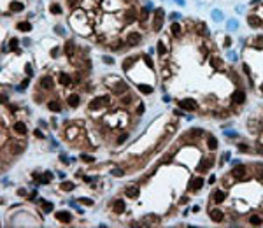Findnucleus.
<instances>
[{
    "instance_id": "nucleus-47",
    "label": "nucleus",
    "mask_w": 263,
    "mask_h": 228,
    "mask_svg": "<svg viewBox=\"0 0 263 228\" xmlns=\"http://www.w3.org/2000/svg\"><path fill=\"white\" fill-rule=\"evenodd\" d=\"M230 44H232V39H230V37H226V39H225V46H226V48H228Z\"/></svg>"
},
{
    "instance_id": "nucleus-18",
    "label": "nucleus",
    "mask_w": 263,
    "mask_h": 228,
    "mask_svg": "<svg viewBox=\"0 0 263 228\" xmlns=\"http://www.w3.org/2000/svg\"><path fill=\"white\" fill-rule=\"evenodd\" d=\"M60 84H63V86H70V84H72V79L67 76L65 72H61V74H60Z\"/></svg>"
},
{
    "instance_id": "nucleus-41",
    "label": "nucleus",
    "mask_w": 263,
    "mask_h": 228,
    "mask_svg": "<svg viewBox=\"0 0 263 228\" xmlns=\"http://www.w3.org/2000/svg\"><path fill=\"white\" fill-rule=\"evenodd\" d=\"M133 18H135V16H133V11H130V12L126 14V21H133Z\"/></svg>"
},
{
    "instance_id": "nucleus-15",
    "label": "nucleus",
    "mask_w": 263,
    "mask_h": 228,
    "mask_svg": "<svg viewBox=\"0 0 263 228\" xmlns=\"http://www.w3.org/2000/svg\"><path fill=\"white\" fill-rule=\"evenodd\" d=\"M67 102H69V105H70V107H74V109H75V107L81 104V98H79V95H70Z\"/></svg>"
},
{
    "instance_id": "nucleus-28",
    "label": "nucleus",
    "mask_w": 263,
    "mask_h": 228,
    "mask_svg": "<svg viewBox=\"0 0 263 228\" xmlns=\"http://www.w3.org/2000/svg\"><path fill=\"white\" fill-rule=\"evenodd\" d=\"M172 34H174L175 37L181 34V25H179V23H172Z\"/></svg>"
},
{
    "instance_id": "nucleus-17",
    "label": "nucleus",
    "mask_w": 263,
    "mask_h": 228,
    "mask_svg": "<svg viewBox=\"0 0 263 228\" xmlns=\"http://www.w3.org/2000/svg\"><path fill=\"white\" fill-rule=\"evenodd\" d=\"M137 61V56H130V58H126L125 61H123V70H130V67L133 65Z\"/></svg>"
},
{
    "instance_id": "nucleus-16",
    "label": "nucleus",
    "mask_w": 263,
    "mask_h": 228,
    "mask_svg": "<svg viewBox=\"0 0 263 228\" xmlns=\"http://www.w3.org/2000/svg\"><path fill=\"white\" fill-rule=\"evenodd\" d=\"M14 132L19 133V135H25V133H26V125L21 123V121H18V123L14 125Z\"/></svg>"
},
{
    "instance_id": "nucleus-42",
    "label": "nucleus",
    "mask_w": 263,
    "mask_h": 228,
    "mask_svg": "<svg viewBox=\"0 0 263 228\" xmlns=\"http://www.w3.org/2000/svg\"><path fill=\"white\" fill-rule=\"evenodd\" d=\"M144 61H146V63H148L149 67H153V61H151V58H149V56H144Z\"/></svg>"
},
{
    "instance_id": "nucleus-36",
    "label": "nucleus",
    "mask_w": 263,
    "mask_h": 228,
    "mask_svg": "<svg viewBox=\"0 0 263 228\" xmlns=\"http://www.w3.org/2000/svg\"><path fill=\"white\" fill-rule=\"evenodd\" d=\"M79 202L83 205H93V200H90V198H79Z\"/></svg>"
},
{
    "instance_id": "nucleus-20",
    "label": "nucleus",
    "mask_w": 263,
    "mask_h": 228,
    "mask_svg": "<svg viewBox=\"0 0 263 228\" xmlns=\"http://www.w3.org/2000/svg\"><path fill=\"white\" fill-rule=\"evenodd\" d=\"M225 191H221V190H218V191H214V202H218V204H221L223 200H225Z\"/></svg>"
},
{
    "instance_id": "nucleus-10",
    "label": "nucleus",
    "mask_w": 263,
    "mask_h": 228,
    "mask_svg": "<svg viewBox=\"0 0 263 228\" xmlns=\"http://www.w3.org/2000/svg\"><path fill=\"white\" fill-rule=\"evenodd\" d=\"M74 53H75L74 42H72V40H67V44H65V55H67L69 58H72L74 56Z\"/></svg>"
},
{
    "instance_id": "nucleus-53",
    "label": "nucleus",
    "mask_w": 263,
    "mask_h": 228,
    "mask_svg": "<svg viewBox=\"0 0 263 228\" xmlns=\"http://www.w3.org/2000/svg\"><path fill=\"white\" fill-rule=\"evenodd\" d=\"M262 91H263V84H262Z\"/></svg>"
},
{
    "instance_id": "nucleus-32",
    "label": "nucleus",
    "mask_w": 263,
    "mask_h": 228,
    "mask_svg": "<svg viewBox=\"0 0 263 228\" xmlns=\"http://www.w3.org/2000/svg\"><path fill=\"white\" fill-rule=\"evenodd\" d=\"M210 65H212L214 69H219V67H221V61H219V58L212 56V58H210Z\"/></svg>"
},
{
    "instance_id": "nucleus-39",
    "label": "nucleus",
    "mask_w": 263,
    "mask_h": 228,
    "mask_svg": "<svg viewBox=\"0 0 263 228\" xmlns=\"http://www.w3.org/2000/svg\"><path fill=\"white\" fill-rule=\"evenodd\" d=\"M81 158H83L84 162H88V163H91V162H95V158H93V156H86V154H83Z\"/></svg>"
},
{
    "instance_id": "nucleus-33",
    "label": "nucleus",
    "mask_w": 263,
    "mask_h": 228,
    "mask_svg": "<svg viewBox=\"0 0 263 228\" xmlns=\"http://www.w3.org/2000/svg\"><path fill=\"white\" fill-rule=\"evenodd\" d=\"M61 190L63 191H72L74 190V184H72V183H61Z\"/></svg>"
},
{
    "instance_id": "nucleus-5",
    "label": "nucleus",
    "mask_w": 263,
    "mask_h": 228,
    "mask_svg": "<svg viewBox=\"0 0 263 228\" xmlns=\"http://www.w3.org/2000/svg\"><path fill=\"white\" fill-rule=\"evenodd\" d=\"M126 88H128V86H126L125 81H118V83L113 86V91L116 93V95H121L123 91H126Z\"/></svg>"
},
{
    "instance_id": "nucleus-2",
    "label": "nucleus",
    "mask_w": 263,
    "mask_h": 228,
    "mask_svg": "<svg viewBox=\"0 0 263 228\" xmlns=\"http://www.w3.org/2000/svg\"><path fill=\"white\" fill-rule=\"evenodd\" d=\"M179 107H181V109H186V111H195V109H197V102H195L193 98H183V100L179 102Z\"/></svg>"
},
{
    "instance_id": "nucleus-27",
    "label": "nucleus",
    "mask_w": 263,
    "mask_h": 228,
    "mask_svg": "<svg viewBox=\"0 0 263 228\" xmlns=\"http://www.w3.org/2000/svg\"><path fill=\"white\" fill-rule=\"evenodd\" d=\"M18 30H21V32H30V30H32V26H30V23H19Z\"/></svg>"
},
{
    "instance_id": "nucleus-38",
    "label": "nucleus",
    "mask_w": 263,
    "mask_h": 228,
    "mask_svg": "<svg viewBox=\"0 0 263 228\" xmlns=\"http://www.w3.org/2000/svg\"><path fill=\"white\" fill-rule=\"evenodd\" d=\"M130 102H132V96L130 95H126L125 98H121V104H123V105H128Z\"/></svg>"
},
{
    "instance_id": "nucleus-8",
    "label": "nucleus",
    "mask_w": 263,
    "mask_h": 228,
    "mask_svg": "<svg viewBox=\"0 0 263 228\" xmlns=\"http://www.w3.org/2000/svg\"><path fill=\"white\" fill-rule=\"evenodd\" d=\"M140 34H137V32H132L130 35H128V39H126V42L130 44V46H135V44H139L140 42Z\"/></svg>"
},
{
    "instance_id": "nucleus-21",
    "label": "nucleus",
    "mask_w": 263,
    "mask_h": 228,
    "mask_svg": "<svg viewBox=\"0 0 263 228\" xmlns=\"http://www.w3.org/2000/svg\"><path fill=\"white\" fill-rule=\"evenodd\" d=\"M49 109L55 111V113H60V111H61V104H60L58 100H51V102H49Z\"/></svg>"
},
{
    "instance_id": "nucleus-34",
    "label": "nucleus",
    "mask_w": 263,
    "mask_h": 228,
    "mask_svg": "<svg viewBox=\"0 0 263 228\" xmlns=\"http://www.w3.org/2000/svg\"><path fill=\"white\" fill-rule=\"evenodd\" d=\"M39 181H42V183H44V184H47V183H49V181H51V172H46V174H44V177H42V179H40V177H39Z\"/></svg>"
},
{
    "instance_id": "nucleus-37",
    "label": "nucleus",
    "mask_w": 263,
    "mask_h": 228,
    "mask_svg": "<svg viewBox=\"0 0 263 228\" xmlns=\"http://www.w3.org/2000/svg\"><path fill=\"white\" fill-rule=\"evenodd\" d=\"M148 12H149V11H148V7H144V9H142V12H140V19H142V21H146V19H148Z\"/></svg>"
},
{
    "instance_id": "nucleus-12",
    "label": "nucleus",
    "mask_w": 263,
    "mask_h": 228,
    "mask_svg": "<svg viewBox=\"0 0 263 228\" xmlns=\"http://www.w3.org/2000/svg\"><path fill=\"white\" fill-rule=\"evenodd\" d=\"M70 212H56V219L58 221H61V223H69L70 221Z\"/></svg>"
},
{
    "instance_id": "nucleus-19",
    "label": "nucleus",
    "mask_w": 263,
    "mask_h": 228,
    "mask_svg": "<svg viewBox=\"0 0 263 228\" xmlns=\"http://www.w3.org/2000/svg\"><path fill=\"white\" fill-rule=\"evenodd\" d=\"M123 210H125V202H123L121 198H118V200L114 202V212L119 214V212H123Z\"/></svg>"
},
{
    "instance_id": "nucleus-3",
    "label": "nucleus",
    "mask_w": 263,
    "mask_h": 228,
    "mask_svg": "<svg viewBox=\"0 0 263 228\" xmlns=\"http://www.w3.org/2000/svg\"><path fill=\"white\" fill-rule=\"evenodd\" d=\"M202 186H204V179H202V177H195V179H191V181H189L188 190L189 191H198Z\"/></svg>"
},
{
    "instance_id": "nucleus-13",
    "label": "nucleus",
    "mask_w": 263,
    "mask_h": 228,
    "mask_svg": "<svg viewBox=\"0 0 263 228\" xmlns=\"http://www.w3.org/2000/svg\"><path fill=\"white\" fill-rule=\"evenodd\" d=\"M125 195L130 197V198H137V197H139V188H137V186H130V188H126Z\"/></svg>"
},
{
    "instance_id": "nucleus-6",
    "label": "nucleus",
    "mask_w": 263,
    "mask_h": 228,
    "mask_svg": "<svg viewBox=\"0 0 263 228\" xmlns=\"http://www.w3.org/2000/svg\"><path fill=\"white\" fill-rule=\"evenodd\" d=\"M247 23H249V26H253V28H258V26H262V19L258 18L256 14H251L249 18H247Z\"/></svg>"
},
{
    "instance_id": "nucleus-22",
    "label": "nucleus",
    "mask_w": 263,
    "mask_h": 228,
    "mask_svg": "<svg viewBox=\"0 0 263 228\" xmlns=\"http://www.w3.org/2000/svg\"><path fill=\"white\" fill-rule=\"evenodd\" d=\"M23 9H25V5H23L21 2H11V11L19 12V11H23Z\"/></svg>"
},
{
    "instance_id": "nucleus-44",
    "label": "nucleus",
    "mask_w": 263,
    "mask_h": 228,
    "mask_svg": "<svg viewBox=\"0 0 263 228\" xmlns=\"http://www.w3.org/2000/svg\"><path fill=\"white\" fill-rule=\"evenodd\" d=\"M191 135H202V130H198V128L197 130H191Z\"/></svg>"
},
{
    "instance_id": "nucleus-46",
    "label": "nucleus",
    "mask_w": 263,
    "mask_h": 228,
    "mask_svg": "<svg viewBox=\"0 0 263 228\" xmlns=\"http://www.w3.org/2000/svg\"><path fill=\"white\" fill-rule=\"evenodd\" d=\"M25 69H26V74H28V76H32V67H30V65H26Z\"/></svg>"
},
{
    "instance_id": "nucleus-9",
    "label": "nucleus",
    "mask_w": 263,
    "mask_h": 228,
    "mask_svg": "<svg viewBox=\"0 0 263 228\" xmlns=\"http://www.w3.org/2000/svg\"><path fill=\"white\" fill-rule=\"evenodd\" d=\"M102 105H105V100H104V96H100V98H95L90 102V109L93 111V109H100Z\"/></svg>"
},
{
    "instance_id": "nucleus-43",
    "label": "nucleus",
    "mask_w": 263,
    "mask_h": 228,
    "mask_svg": "<svg viewBox=\"0 0 263 228\" xmlns=\"http://www.w3.org/2000/svg\"><path fill=\"white\" fill-rule=\"evenodd\" d=\"M104 61H105V63H109V65H111V63H113L114 60H113V58H109V56H104Z\"/></svg>"
},
{
    "instance_id": "nucleus-52",
    "label": "nucleus",
    "mask_w": 263,
    "mask_h": 228,
    "mask_svg": "<svg viewBox=\"0 0 263 228\" xmlns=\"http://www.w3.org/2000/svg\"><path fill=\"white\" fill-rule=\"evenodd\" d=\"M260 177H262V179H263V172H260Z\"/></svg>"
},
{
    "instance_id": "nucleus-29",
    "label": "nucleus",
    "mask_w": 263,
    "mask_h": 228,
    "mask_svg": "<svg viewBox=\"0 0 263 228\" xmlns=\"http://www.w3.org/2000/svg\"><path fill=\"white\" fill-rule=\"evenodd\" d=\"M9 49L11 51H16L18 49V39H11L9 40Z\"/></svg>"
},
{
    "instance_id": "nucleus-4",
    "label": "nucleus",
    "mask_w": 263,
    "mask_h": 228,
    "mask_svg": "<svg viewBox=\"0 0 263 228\" xmlns=\"http://www.w3.org/2000/svg\"><path fill=\"white\" fill-rule=\"evenodd\" d=\"M232 175H233L235 179H240V181H244L245 175H247V170H245V167L239 165V167H235V169L232 170Z\"/></svg>"
},
{
    "instance_id": "nucleus-45",
    "label": "nucleus",
    "mask_w": 263,
    "mask_h": 228,
    "mask_svg": "<svg viewBox=\"0 0 263 228\" xmlns=\"http://www.w3.org/2000/svg\"><path fill=\"white\" fill-rule=\"evenodd\" d=\"M142 113H144V105L140 104V105H139V109H137V114H142Z\"/></svg>"
},
{
    "instance_id": "nucleus-11",
    "label": "nucleus",
    "mask_w": 263,
    "mask_h": 228,
    "mask_svg": "<svg viewBox=\"0 0 263 228\" xmlns=\"http://www.w3.org/2000/svg\"><path fill=\"white\" fill-rule=\"evenodd\" d=\"M244 100H245V93L242 90H237V91L233 93V102H235V104H242Z\"/></svg>"
},
{
    "instance_id": "nucleus-31",
    "label": "nucleus",
    "mask_w": 263,
    "mask_h": 228,
    "mask_svg": "<svg viewBox=\"0 0 263 228\" xmlns=\"http://www.w3.org/2000/svg\"><path fill=\"white\" fill-rule=\"evenodd\" d=\"M49 11H51L53 14H60V12H61V7H60L58 4H51V7H49Z\"/></svg>"
},
{
    "instance_id": "nucleus-51",
    "label": "nucleus",
    "mask_w": 263,
    "mask_h": 228,
    "mask_svg": "<svg viewBox=\"0 0 263 228\" xmlns=\"http://www.w3.org/2000/svg\"><path fill=\"white\" fill-rule=\"evenodd\" d=\"M256 40H258L260 44H263V37H258V39H256Z\"/></svg>"
},
{
    "instance_id": "nucleus-49",
    "label": "nucleus",
    "mask_w": 263,
    "mask_h": 228,
    "mask_svg": "<svg viewBox=\"0 0 263 228\" xmlns=\"http://www.w3.org/2000/svg\"><path fill=\"white\" fill-rule=\"evenodd\" d=\"M125 139H126V133H123V135H121V137H119V139H118V142H123V140H125Z\"/></svg>"
},
{
    "instance_id": "nucleus-30",
    "label": "nucleus",
    "mask_w": 263,
    "mask_h": 228,
    "mask_svg": "<svg viewBox=\"0 0 263 228\" xmlns=\"http://www.w3.org/2000/svg\"><path fill=\"white\" fill-rule=\"evenodd\" d=\"M156 49H158V55H160V56H163V55H165V44H163V40H160V42H158V48H156Z\"/></svg>"
},
{
    "instance_id": "nucleus-14",
    "label": "nucleus",
    "mask_w": 263,
    "mask_h": 228,
    "mask_svg": "<svg viewBox=\"0 0 263 228\" xmlns=\"http://www.w3.org/2000/svg\"><path fill=\"white\" fill-rule=\"evenodd\" d=\"M210 219H212V221H216V223H219V221L223 219V212H221V210H218V209L210 210Z\"/></svg>"
},
{
    "instance_id": "nucleus-50",
    "label": "nucleus",
    "mask_w": 263,
    "mask_h": 228,
    "mask_svg": "<svg viewBox=\"0 0 263 228\" xmlns=\"http://www.w3.org/2000/svg\"><path fill=\"white\" fill-rule=\"evenodd\" d=\"M69 4H70V5H75V4H77V0H69Z\"/></svg>"
},
{
    "instance_id": "nucleus-40",
    "label": "nucleus",
    "mask_w": 263,
    "mask_h": 228,
    "mask_svg": "<svg viewBox=\"0 0 263 228\" xmlns=\"http://www.w3.org/2000/svg\"><path fill=\"white\" fill-rule=\"evenodd\" d=\"M113 175H116V177H121V175H123V170H119V169H114V170H113Z\"/></svg>"
},
{
    "instance_id": "nucleus-7",
    "label": "nucleus",
    "mask_w": 263,
    "mask_h": 228,
    "mask_svg": "<svg viewBox=\"0 0 263 228\" xmlns=\"http://www.w3.org/2000/svg\"><path fill=\"white\" fill-rule=\"evenodd\" d=\"M40 86L44 88V90H51L53 88V77L51 76H44L40 79Z\"/></svg>"
},
{
    "instance_id": "nucleus-23",
    "label": "nucleus",
    "mask_w": 263,
    "mask_h": 228,
    "mask_svg": "<svg viewBox=\"0 0 263 228\" xmlns=\"http://www.w3.org/2000/svg\"><path fill=\"white\" fill-rule=\"evenodd\" d=\"M249 223L258 227V225H262V223H263V219L260 218V216H251V218H249Z\"/></svg>"
},
{
    "instance_id": "nucleus-26",
    "label": "nucleus",
    "mask_w": 263,
    "mask_h": 228,
    "mask_svg": "<svg viewBox=\"0 0 263 228\" xmlns=\"http://www.w3.org/2000/svg\"><path fill=\"white\" fill-rule=\"evenodd\" d=\"M207 144H209V149H210V151H214V149L218 148V140H216L214 137H209V142H207Z\"/></svg>"
},
{
    "instance_id": "nucleus-1",
    "label": "nucleus",
    "mask_w": 263,
    "mask_h": 228,
    "mask_svg": "<svg viewBox=\"0 0 263 228\" xmlns=\"http://www.w3.org/2000/svg\"><path fill=\"white\" fill-rule=\"evenodd\" d=\"M163 11L161 9H156V14H154V19H153V30L154 32H160L161 30V25H163Z\"/></svg>"
},
{
    "instance_id": "nucleus-24",
    "label": "nucleus",
    "mask_w": 263,
    "mask_h": 228,
    "mask_svg": "<svg viewBox=\"0 0 263 228\" xmlns=\"http://www.w3.org/2000/svg\"><path fill=\"white\" fill-rule=\"evenodd\" d=\"M209 165H210V162H207L205 158H204V160L200 162V165H198V170H200V172H205L207 169H209Z\"/></svg>"
},
{
    "instance_id": "nucleus-48",
    "label": "nucleus",
    "mask_w": 263,
    "mask_h": 228,
    "mask_svg": "<svg viewBox=\"0 0 263 228\" xmlns=\"http://www.w3.org/2000/svg\"><path fill=\"white\" fill-rule=\"evenodd\" d=\"M35 137H40V139H42V137H44V133L40 132V130H35Z\"/></svg>"
},
{
    "instance_id": "nucleus-25",
    "label": "nucleus",
    "mask_w": 263,
    "mask_h": 228,
    "mask_svg": "<svg viewBox=\"0 0 263 228\" xmlns=\"http://www.w3.org/2000/svg\"><path fill=\"white\" fill-rule=\"evenodd\" d=\"M139 90H140L144 95H149L151 91H153V88H151V86H148V84H139Z\"/></svg>"
},
{
    "instance_id": "nucleus-35",
    "label": "nucleus",
    "mask_w": 263,
    "mask_h": 228,
    "mask_svg": "<svg viewBox=\"0 0 263 228\" xmlns=\"http://www.w3.org/2000/svg\"><path fill=\"white\" fill-rule=\"evenodd\" d=\"M42 209L46 210V212H51V210H53V204H49V202H44V204H42Z\"/></svg>"
}]
</instances>
